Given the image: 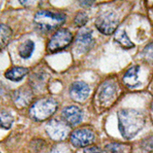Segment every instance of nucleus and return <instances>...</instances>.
I'll list each match as a JSON object with an SVG mask.
<instances>
[{
	"label": "nucleus",
	"instance_id": "aec40b11",
	"mask_svg": "<svg viewBox=\"0 0 153 153\" xmlns=\"http://www.w3.org/2000/svg\"><path fill=\"white\" fill-rule=\"evenodd\" d=\"M143 56L147 62L153 64V42L144 47L143 51Z\"/></svg>",
	"mask_w": 153,
	"mask_h": 153
},
{
	"label": "nucleus",
	"instance_id": "a878e982",
	"mask_svg": "<svg viewBox=\"0 0 153 153\" xmlns=\"http://www.w3.org/2000/svg\"><path fill=\"white\" fill-rule=\"evenodd\" d=\"M95 0H80V4L82 7H90L94 4Z\"/></svg>",
	"mask_w": 153,
	"mask_h": 153
},
{
	"label": "nucleus",
	"instance_id": "423d86ee",
	"mask_svg": "<svg viewBox=\"0 0 153 153\" xmlns=\"http://www.w3.org/2000/svg\"><path fill=\"white\" fill-rule=\"evenodd\" d=\"M46 131L47 135L53 140L60 141L67 137L69 132V128L67 125V123L59 120L53 119L47 123V124L46 125Z\"/></svg>",
	"mask_w": 153,
	"mask_h": 153
},
{
	"label": "nucleus",
	"instance_id": "bb28decb",
	"mask_svg": "<svg viewBox=\"0 0 153 153\" xmlns=\"http://www.w3.org/2000/svg\"><path fill=\"white\" fill-rule=\"evenodd\" d=\"M152 109H153V105H152Z\"/></svg>",
	"mask_w": 153,
	"mask_h": 153
},
{
	"label": "nucleus",
	"instance_id": "b1692460",
	"mask_svg": "<svg viewBox=\"0 0 153 153\" xmlns=\"http://www.w3.org/2000/svg\"><path fill=\"white\" fill-rule=\"evenodd\" d=\"M19 3L24 5L25 7H33V6H35L37 5L40 0H19Z\"/></svg>",
	"mask_w": 153,
	"mask_h": 153
},
{
	"label": "nucleus",
	"instance_id": "4be33fe9",
	"mask_svg": "<svg viewBox=\"0 0 153 153\" xmlns=\"http://www.w3.org/2000/svg\"><path fill=\"white\" fill-rule=\"evenodd\" d=\"M45 81H46V78H44V75L43 74H35L32 77V80H31V82H32V86L35 88H38L39 87H42L44 84H45Z\"/></svg>",
	"mask_w": 153,
	"mask_h": 153
},
{
	"label": "nucleus",
	"instance_id": "1a4fd4ad",
	"mask_svg": "<svg viewBox=\"0 0 153 153\" xmlns=\"http://www.w3.org/2000/svg\"><path fill=\"white\" fill-rule=\"evenodd\" d=\"M94 39L92 37V32L88 29L82 30L76 39V49L79 53H87L93 47Z\"/></svg>",
	"mask_w": 153,
	"mask_h": 153
},
{
	"label": "nucleus",
	"instance_id": "ddd939ff",
	"mask_svg": "<svg viewBox=\"0 0 153 153\" xmlns=\"http://www.w3.org/2000/svg\"><path fill=\"white\" fill-rule=\"evenodd\" d=\"M140 68L138 66H135L130 68L127 71L123 76V82L129 88H136L140 85V82L138 79V73Z\"/></svg>",
	"mask_w": 153,
	"mask_h": 153
},
{
	"label": "nucleus",
	"instance_id": "5701e85b",
	"mask_svg": "<svg viewBox=\"0 0 153 153\" xmlns=\"http://www.w3.org/2000/svg\"><path fill=\"white\" fill-rule=\"evenodd\" d=\"M50 153H70V150L66 145H58L54 147Z\"/></svg>",
	"mask_w": 153,
	"mask_h": 153
},
{
	"label": "nucleus",
	"instance_id": "39448f33",
	"mask_svg": "<svg viewBox=\"0 0 153 153\" xmlns=\"http://www.w3.org/2000/svg\"><path fill=\"white\" fill-rule=\"evenodd\" d=\"M118 18L114 12H105L99 16L95 21L97 29L103 34L110 35L117 28Z\"/></svg>",
	"mask_w": 153,
	"mask_h": 153
},
{
	"label": "nucleus",
	"instance_id": "f03ea898",
	"mask_svg": "<svg viewBox=\"0 0 153 153\" xmlns=\"http://www.w3.org/2000/svg\"><path fill=\"white\" fill-rule=\"evenodd\" d=\"M58 108V103L52 98L40 99L30 108V116L35 121H44L52 117Z\"/></svg>",
	"mask_w": 153,
	"mask_h": 153
},
{
	"label": "nucleus",
	"instance_id": "0eeeda50",
	"mask_svg": "<svg viewBox=\"0 0 153 153\" xmlns=\"http://www.w3.org/2000/svg\"><path fill=\"white\" fill-rule=\"evenodd\" d=\"M94 133L89 130L82 129L74 131L71 135L70 140L72 144L77 148L85 147L89 145L92 142L94 141Z\"/></svg>",
	"mask_w": 153,
	"mask_h": 153
},
{
	"label": "nucleus",
	"instance_id": "20e7f679",
	"mask_svg": "<svg viewBox=\"0 0 153 153\" xmlns=\"http://www.w3.org/2000/svg\"><path fill=\"white\" fill-rule=\"evenodd\" d=\"M73 35L68 29H60L49 41L47 49L50 53H56L65 49L70 45Z\"/></svg>",
	"mask_w": 153,
	"mask_h": 153
},
{
	"label": "nucleus",
	"instance_id": "a211bd4d",
	"mask_svg": "<svg viewBox=\"0 0 153 153\" xmlns=\"http://www.w3.org/2000/svg\"><path fill=\"white\" fill-rule=\"evenodd\" d=\"M130 149L129 146L118 143H108L105 146V152L106 153H127Z\"/></svg>",
	"mask_w": 153,
	"mask_h": 153
},
{
	"label": "nucleus",
	"instance_id": "f3484780",
	"mask_svg": "<svg viewBox=\"0 0 153 153\" xmlns=\"http://www.w3.org/2000/svg\"><path fill=\"white\" fill-rule=\"evenodd\" d=\"M115 40L119 45H121L122 47L126 48V49L132 48L134 47V44L131 42V40L129 39V37L124 30L118 31L115 35Z\"/></svg>",
	"mask_w": 153,
	"mask_h": 153
},
{
	"label": "nucleus",
	"instance_id": "4468645a",
	"mask_svg": "<svg viewBox=\"0 0 153 153\" xmlns=\"http://www.w3.org/2000/svg\"><path fill=\"white\" fill-rule=\"evenodd\" d=\"M28 74V69L22 67H15L7 71L4 76L12 82H19Z\"/></svg>",
	"mask_w": 153,
	"mask_h": 153
},
{
	"label": "nucleus",
	"instance_id": "9d476101",
	"mask_svg": "<svg viewBox=\"0 0 153 153\" xmlns=\"http://www.w3.org/2000/svg\"><path fill=\"white\" fill-rule=\"evenodd\" d=\"M62 118L68 125H76L82 120V111L76 106H68L62 110Z\"/></svg>",
	"mask_w": 153,
	"mask_h": 153
},
{
	"label": "nucleus",
	"instance_id": "393cba45",
	"mask_svg": "<svg viewBox=\"0 0 153 153\" xmlns=\"http://www.w3.org/2000/svg\"><path fill=\"white\" fill-rule=\"evenodd\" d=\"M83 153H103V152L96 146H91V147L86 148Z\"/></svg>",
	"mask_w": 153,
	"mask_h": 153
},
{
	"label": "nucleus",
	"instance_id": "2eb2a0df",
	"mask_svg": "<svg viewBox=\"0 0 153 153\" xmlns=\"http://www.w3.org/2000/svg\"><path fill=\"white\" fill-rule=\"evenodd\" d=\"M12 36V29L7 25L1 24L0 25V50L4 49L9 44Z\"/></svg>",
	"mask_w": 153,
	"mask_h": 153
},
{
	"label": "nucleus",
	"instance_id": "f8f14e48",
	"mask_svg": "<svg viewBox=\"0 0 153 153\" xmlns=\"http://www.w3.org/2000/svg\"><path fill=\"white\" fill-rule=\"evenodd\" d=\"M117 94V86L112 82L103 84L99 91L98 98L102 104H108L110 102Z\"/></svg>",
	"mask_w": 153,
	"mask_h": 153
},
{
	"label": "nucleus",
	"instance_id": "dca6fc26",
	"mask_svg": "<svg viewBox=\"0 0 153 153\" xmlns=\"http://www.w3.org/2000/svg\"><path fill=\"white\" fill-rule=\"evenodd\" d=\"M34 51V43L32 40H26L19 48V56L23 59H28Z\"/></svg>",
	"mask_w": 153,
	"mask_h": 153
},
{
	"label": "nucleus",
	"instance_id": "f257e3e1",
	"mask_svg": "<svg viewBox=\"0 0 153 153\" xmlns=\"http://www.w3.org/2000/svg\"><path fill=\"white\" fill-rule=\"evenodd\" d=\"M145 118L141 112L133 108H123L118 112V126L125 139H131L143 128Z\"/></svg>",
	"mask_w": 153,
	"mask_h": 153
},
{
	"label": "nucleus",
	"instance_id": "9b49d317",
	"mask_svg": "<svg viewBox=\"0 0 153 153\" xmlns=\"http://www.w3.org/2000/svg\"><path fill=\"white\" fill-rule=\"evenodd\" d=\"M89 94V87L83 82H74L70 87V95L76 102L85 101Z\"/></svg>",
	"mask_w": 153,
	"mask_h": 153
},
{
	"label": "nucleus",
	"instance_id": "6ab92c4d",
	"mask_svg": "<svg viewBox=\"0 0 153 153\" xmlns=\"http://www.w3.org/2000/svg\"><path fill=\"white\" fill-rule=\"evenodd\" d=\"M13 123V117L6 111H0V128L9 130Z\"/></svg>",
	"mask_w": 153,
	"mask_h": 153
},
{
	"label": "nucleus",
	"instance_id": "7ed1b4c3",
	"mask_svg": "<svg viewBox=\"0 0 153 153\" xmlns=\"http://www.w3.org/2000/svg\"><path fill=\"white\" fill-rule=\"evenodd\" d=\"M66 20V16L61 13L49 11H40L34 17V23L43 31H51L60 26Z\"/></svg>",
	"mask_w": 153,
	"mask_h": 153
},
{
	"label": "nucleus",
	"instance_id": "412c9836",
	"mask_svg": "<svg viewBox=\"0 0 153 153\" xmlns=\"http://www.w3.org/2000/svg\"><path fill=\"white\" fill-rule=\"evenodd\" d=\"M88 20V16H87V14L85 12H79L75 16L74 22V25L76 26L82 27V26H84L87 24Z\"/></svg>",
	"mask_w": 153,
	"mask_h": 153
},
{
	"label": "nucleus",
	"instance_id": "6e6552de",
	"mask_svg": "<svg viewBox=\"0 0 153 153\" xmlns=\"http://www.w3.org/2000/svg\"><path fill=\"white\" fill-rule=\"evenodd\" d=\"M13 102L19 108H24L29 105L33 98V93L29 87L23 86L13 93Z\"/></svg>",
	"mask_w": 153,
	"mask_h": 153
}]
</instances>
